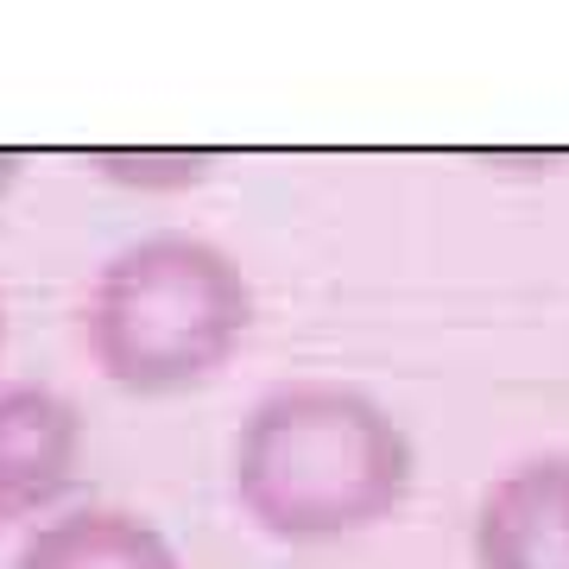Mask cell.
I'll list each match as a JSON object with an SVG mask.
<instances>
[{"mask_svg": "<svg viewBox=\"0 0 569 569\" xmlns=\"http://www.w3.org/2000/svg\"><path fill=\"white\" fill-rule=\"evenodd\" d=\"M418 481V449L367 387L284 380L260 392L228 449V493L279 545H342L387 526Z\"/></svg>", "mask_w": 569, "mask_h": 569, "instance_id": "cell-1", "label": "cell"}, {"mask_svg": "<svg viewBox=\"0 0 569 569\" xmlns=\"http://www.w3.org/2000/svg\"><path fill=\"white\" fill-rule=\"evenodd\" d=\"M253 329V284L203 234L159 228L127 241L82 298V348L108 387L178 399L222 380Z\"/></svg>", "mask_w": 569, "mask_h": 569, "instance_id": "cell-2", "label": "cell"}, {"mask_svg": "<svg viewBox=\"0 0 569 569\" xmlns=\"http://www.w3.org/2000/svg\"><path fill=\"white\" fill-rule=\"evenodd\" d=\"M82 411L70 392L39 380H0V531L32 526L77 488Z\"/></svg>", "mask_w": 569, "mask_h": 569, "instance_id": "cell-3", "label": "cell"}, {"mask_svg": "<svg viewBox=\"0 0 569 569\" xmlns=\"http://www.w3.org/2000/svg\"><path fill=\"white\" fill-rule=\"evenodd\" d=\"M468 550L475 569H569V456H526L493 475Z\"/></svg>", "mask_w": 569, "mask_h": 569, "instance_id": "cell-4", "label": "cell"}, {"mask_svg": "<svg viewBox=\"0 0 569 569\" xmlns=\"http://www.w3.org/2000/svg\"><path fill=\"white\" fill-rule=\"evenodd\" d=\"M13 569H183V557L146 512L63 507L26 526Z\"/></svg>", "mask_w": 569, "mask_h": 569, "instance_id": "cell-5", "label": "cell"}, {"mask_svg": "<svg viewBox=\"0 0 569 569\" xmlns=\"http://www.w3.org/2000/svg\"><path fill=\"white\" fill-rule=\"evenodd\" d=\"M89 164L127 190H190V183L209 178L203 152H96Z\"/></svg>", "mask_w": 569, "mask_h": 569, "instance_id": "cell-6", "label": "cell"}, {"mask_svg": "<svg viewBox=\"0 0 569 569\" xmlns=\"http://www.w3.org/2000/svg\"><path fill=\"white\" fill-rule=\"evenodd\" d=\"M20 152H0V197H7V190H13V183H20Z\"/></svg>", "mask_w": 569, "mask_h": 569, "instance_id": "cell-7", "label": "cell"}, {"mask_svg": "<svg viewBox=\"0 0 569 569\" xmlns=\"http://www.w3.org/2000/svg\"><path fill=\"white\" fill-rule=\"evenodd\" d=\"M0 348H7V305H0Z\"/></svg>", "mask_w": 569, "mask_h": 569, "instance_id": "cell-8", "label": "cell"}]
</instances>
